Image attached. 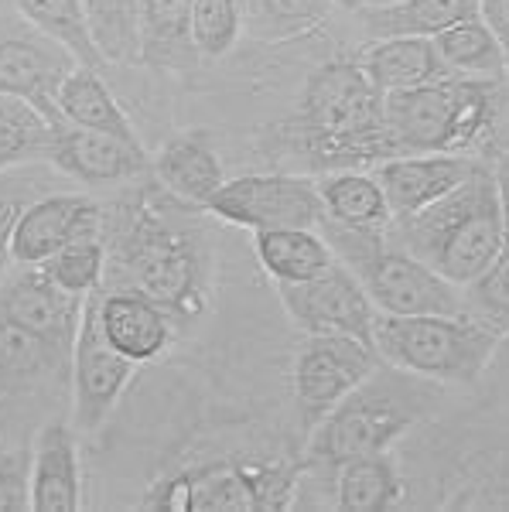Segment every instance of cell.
<instances>
[{
	"mask_svg": "<svg viewBox=\"0 0 509 512\" xmlns=\"http://www.w3.org/2000/svg\"><path fill=\"white\" fill-rule=\"evenodd\" d=\"M96 308H100V328L106 342L120 355H127L134 366L154 362L168 352L171 338H175V321L168 311L154 304L151 297L127 291V287H113V291L100 287Z\"/></svg>",
	"mask_w": 509,
	"mask_h": 512,
	"instance_id": "18",
	"label": "cell"
},
{
	"mask_svg": "<svg viewBox=\"0 0 509 512\" xmlns=\"http://www.w3.org/2000/svg\"><path fill=\"white\" fill-rule=\"evenodd\" d=\"M339 11L346 14H366V11H376V7H390L397 4V0H332Z\"/></svg>",
	"mask_w": 509,
	"mask_h": 512,
	"instance_id": "41",
	"label": "cell"
},
{
	"mask_svg": "<svg viewBox=\"0 0 509 512\" xmlns=\"http://www.w3.org/2000/svg\"><path fill=\"white\" fill-rule=\"evenodd\" d=\"M31 28V24H28ZM76 55L41 31H0V96L31 103L48 123L59 120V89Z\"/></svg>",
	"mask_w": 509,
	"mask_h": 512,
	"instance_id": "13",
	"label": "cell"
},
{
	"mask_svg": "<svg viewBox=\"0 0 509 512\" xmlns=\"http://www.w3.org/2000/svg\"><path fill=\"white\" fill-rule=\"evenodd\" d=\"M100 291L86 297L82 308L76 338H72L69 355V379H72V427L76 434H96L117 410L123 390H127L130 376H134V362L120 355L106 342L100 328Z\"/></svg>",
	"mask_w": 509,
	"mask_h": 512,
	"instance_id": "9",
	"label": "cell"
},
{
	"mask_svg": "<svg viewBox=\"0 0 509 512\" xmlns=\"http://www.w3.org/2000/svg\"><path fill=\"white\" fill-rule=\"evenodd\" d=\"M438 59L448 76H469V79H499L506 82V55L492 28L482 21V14L451 24L441 35H434Z\"/></svg>",
	"mask_w": 509,
	"mask_h": 512,
	"instance_id": "26",
	"label": "cell"
},
{
	"mask_svg": "<svg viewBox=\"0 0 509 512\" xmlns=\"http://www.w3.org/2000/svg\"><path fill=\"white\" fill-rule=\"evenodd\" d=\"M59 178L62 175L48 161L18 164V168L0 175V277L11 267V236L18 219L41 195L59 192Z\"/></svg>",
	"mask_w": 509,
	"mask_h": 512,
	"instance_id": "32",
	"label": "cell"
},
{
	"mask_svg": "<svg viewBox=\"0 0 509 512\" xmlns=\"http://www.w3.org/2000/svg\"><path fill=\"white\" fill-rule=\"evenodd\" d=\"M192 482V509H257V495L243 472V461H209L185 468Z\"/></svg>",
	"mask_w": 509,
	"mask_h": 512,
	"instance_id": "34",
	"label": "cell"
},
{
	"mask_svg": "<svg viewBox=\"0 0 509 512\" xmlns=\"http://www.w3.org/2000/svg\"><path fill=\"white\" fill-rule=\"evenodd\" d=\"M24 24H31L45 38L59 41L62 48H69L76 55L79 65H93V69H106L100 48L89 31L82 0H14Z\"/></svg>",
	"mask_w": 509,
	"mask_h": 512,
	"instance_id": "30",
	"label": "cell"
},
{
	"mask_svg": "<svg viewBox=\"0 0 509 512\" xmlns=\"http://www.w3.org/2000/svg\"><path fill=\"white\" fill-rule=\"evenodd\" d=\"M106 270L117 287L161 304L171 321L199 318L209 256L199 233L171 219L161 205H147L144 198L123 216V226L117 222V233L106 243Z\"/></svg>",
	"mask_w": 509,
	"mask_h": 512,
	"instance_id": "2",
	"label": "cell"
},
{
	"mask_svg": "<svg viewBox=\"0 0 509 512\" xmlns=\"http://www.w3.org/2000/svg\"><path fill=\"white\" fill-rule=\"evenodd\" d=\"M482 21L492 28V35L499 38L506 55V82H509V0H479Z\"/></svg>",
	"mask_w": 509,
	"mask_h": 512,
	"instance_id": "39",
	"label": "cell"
},
{
	"mask_svg": "<svg viewBox=\"0 0 509 512\" xmlns=\"http://www.w3.org/2000/svg\"><path fill=\"white\" fill-rule=\"evenodd\" d=\"M496 188H499V205H503V243L509 246V147L496 158Z\"/></svg>",
	"mask_w": 509,
	"mask_h": 512,
	"instance_id": "40",
	"label": "cell"
},
{
	"mask_svg": "<svg viewBox=\"0 0 509 512\" xmlns=\"http://www.w3.org/2000/svg\"><path fill=\"white\" fill-rule=\"evenodd\" d=\"M69 355L72 349H62V345L0 318V386L4 390L41 386L69 366Z\"/></svg>",
	"mask_w": 509,
	"mask_h": 512,
	"instance_id": "28",
	"label": "cell"
},
{
	"mask_svg": "<svg viewBox=\"0 0 509 512\" xmlns=\"http://www.w3.org/2000/svg\"><path fill=\"white\" fill-rule=\"evenodd\" d=\"M216 219L243 229H322L325 205L318 181L305 175H240L212 195L209 209Z\"/></svg>",
	"mask_w": 509,
	"mask_h": 512,
	"instance_id": "10",
	"label": "cell"
},
{
	"mask_svg": "<svg viewBox=\"0 0 509 512\" xmlns=\"http://www.w3.org/2000/svg\"><path fill=\"white\" fill-rule=\"evenodd\" d=\"M277 297H281L287 318L305 335H352L373 345L376 308L369 301L363 280L342 260H335L332 267H325L311 280L277 284Z\"/></svg>",
	"mask_w": 509,
	"mask_h": 512,
	"instance_id": "11",
	"label": "cell"
},
{
	"mask_svg": "<svg viewBox=\"0 0 509 512\" xmlns=\"http://www.w3.org/2000/svg\"><path fill=\"white\" fill-rule=\"evenodd\" d=\"M52 127L31 103L0 96V175L18 164L48 161Z\"/></svg>",
	"mask_w": 509,
	"mask_h": 512,
	"instance_id": "33",
	"label": "cell"
},
{
	"mask_svg": "<svg viewBox=\"0 0 509 512\" xmlns=\"http://www.w3.org/2000/svg\"><path fill=\"white\" fill-rule=\"evenodd\" d=\"M103 236V205L79 192H48L24 209L11 236V267H41L72 239Z\"/></svg>",
	"mask_w": 509,
	"mask_h": 512,
	"instance_id": "14",
	"label": "cell"
},
{
	"mask_svg": "<svg viewBox=\"0 0 509 512\" xmlns=\"http://www.w3.org/2000/svg\"><path fill=\"white\" fill-rule=\"evenodd\" d=\"M335 475H339L335 478V502L349 512L393 509L404 499V478L387 451L346 461Z\"/></svg>",
	"mask_w": 509,
	"mask_h": 512,
	"instance_id": "29",
	"label": "cell"
},
{
	"mask_svg": "<svg viewBox=\"0 0 509 512\" xmlns=\"http://www.w3.org/2000/svg\"><path fill=\"white\" fill-rule=\"evenodd\" d=\"M199 62L192 45V0H141V65L188 72Z\"/></svg>",
	"mask_w": 509,
	"mask_h": 512,
	"instance_id": "20",
	"label": "cell"
},
{
	"mask_svg": "<svg viewBox=\"0 0 509 512\" xmlns=\"http://www.w3.org/2000/svg\"><path fill=\"white\" fill-rule=\"evenodd\" d=\"M253 253H257L260 267L274 277V284L311 280L339 260L322 229H301V226L260 229L253 236Z\"/></svg>",
	"mask_w": 509,
	"mask_h": 512,
	"instance_id": "21",
	"label": "cell"
},
{
	"mask_svg": "<svg viewBox=\"0 0 509 512\" xmlns=\"http://www.w3.org/2000/svg\"><path fill=\"white\" fill-rule=\"evenodd\" d=\"M28 499L31 509L41 512H76L82 506V472L72 420L52 417L41 424L31 451Z\"/></svg>",
	"mask_w": 509,
	"mask_h": 512,
	"instance_id": "17",
	"label": "cell"
},
{
	"mask_svg": "<svg viewBox=\"0 0 509 512\" xmlns=\"http://www.w3.org/2000/svg\"><path fill=\"white\" fill-rule=\"evenodd\" d=\"M376 366L380 355L369 342L352 335H308L291 369L298 424L315 431L332 414L335 403L346 400Z\"/></svg>",
	"mask_w": 509,
	"mask_h": 512,
	"instance_id": "8",
	"label": "cell"
},
{
	"mask_svg": "<svg viewBox=\"0 0 509 512\" xmlns=\"http://www.w3.org/2000/svg\"><path fill=\"white\" fill-rule=\"evenodd\" d=\"M509 82L445 76L383 93L390 154H469L499 123Z\"/></svg>",
	"mask_w": 509,
	"mask_h": 512,
	"instance_id": "5",
	"label": "cell"
},
{
	"mask_svg": "<svg viewBox=\"0 0 509 512\" xmlns=\"http://www.w3.org/2000/svg\"><path fill=\"white\" fill-rule=\"evenodd\" d=\"M322 233L335 256L363 280L369 301L383 315H462V287L421 263L404 246L387 243V233H356V229L322 222Z\"/></svg>",
	"mask_w": 509,
	"mask_h": 512,
	"instance_id": "7",
	"label": "cell"
},
{
	"mask_svg": "<svg viewBox=\"0 0 509 512\" xmlns=\"http://www.w3.org/2000/svg\"><path fill=\"white\" fill-rule=\"evenodd\" d=\"M59 113L62 120L76 123V127L100 130V134H113L123 140H141L120 99L106 86L103 69H93V65H76L65 76L59 89Z\"/></svg>",
	"mask_w": 509,
	"mask_h": 512,
	"instance_id": "23",
	"label": "cell"
},
{
	"mask_svg": "<svg viewBox=\"0 0 509 512\" xmlns=\"http://www.w3.org/2000/svg\"><path fill=\"white\" fill-rule=\"evenodd\" d=\"M151 175L171 198L192 205V209H209L212 195L226 185L223 161L209 144V137L199 130L164 140L151 158Z\"/></svg>",
	"mask_w": 509,
	"mask_h": 512,
	"instance_id": "19",
	"label": "cell"
},
{
	"mask_svg": "<svg viewBox=\"0 0 509 512\" xmlns=\"http://www.w3.org/2000/svg\"><path fill=\"white\" fill-rule=\"evenodd\" d=\"M438 386L387 362L369 373L346 400L332 407L322 424L311 431L308 468L311 472H339L346 461L383 454L417 427L438 403Z\"/></svg>",
	"mask_w": 509,
	"mask_h": 512,
	"instance_id": "4",
	"label": "cell"
},
{
	"mask_svg": "<svg viewBox=\"0 0 509 512\" xmlns=\"http://www.w3.org/2000/svg\"><path fill=\"white\" fill-rule=\"evenodd\" d=\"M106 65H141V0H82Z\"/></svg>",
	"mask_w": 509,
	"mask_h": 512,
	"instance_id": "31",
	"label": "cell"
},
{
	"mask_svg": "<svg viewBox=\"0 0 509 512\" xmlns=\"http://www.w3.org/2000/svg\"><path fill=\"white\" fill-rule=\"evenodd\" d=\"M48 277L69 294L89 297L100 291L106 280V239L103 236H82L72 239L65 250H59L52 260L41 263Z\"/></svg>",
	"mask_w": 509,
	"mask_h": 512,
	"instance_id": "35",
	"label": "cell"
},
{
	"mask_svg": "<svg viewBox=\"0 0 509 512\" xmlns=\"http://www.w3.org/2000/svg\"><path fill=\"white\" fill-rule=\"evenodd\" d=\"M366 76L380 93L393 89L424 86V82L445 79V65L438 59V48L431 38H380L369 41V48L359 55Z\"/></svg>",
	"mask_w": 509,
	"mask_h": 512,
	"instance_id": "24",
	"label": "cell"
},
{
	"mask_svg": "<svg viewBox=\"0 0 509 512\" xmlns=\"http://www.w3.org/2000/svg\"><path fill=\"white\" fill-rule=\"evenodd\" d=\"M390 236L451 284L465 287L503 250V205L492 168L479 161L472 175L438 202L393 219Z\"/></svg>",
	"mask_w": 509,
	"mask_h": 512,
	"instance_id": "3",
	"label": "cell"
},
{
	"mask_svg": "<svg viewBox=\"0 0 509 512\" xmlns=\"http://www.w3.org/2000/svg\"><path fill=\"white\" fill-rule=\"evenodd\" d=\"M52 147L48 164L62 178L76 181L82 188H113L123 181H137L151 171L141 140H123L100 130L76 127L69 120H52Z\"/></svg>",
	"mask_w": 509,
	"mask_h": 512,
	"instance_id": "12",
	"label": "cell"
},
{
	"mask_svg": "<svg viewBox=\"0 0 509 512\" xmlns=\"http://www.w3.org/2000/svg\"><path fill=\"white\" fill-rule=\"evenodd\" d=\"M496 332L472 315H383L373 318L380 362L431 383H475L499 352Z\"/></svg>",
	"mask_w": 509,
	"mask_h": 512,
	"instance_id": "6",
	"label": "cell"
},
{
	"mask_svg": "<svg viewBox=\"0 0 509 512\" xmlns=\"http://www.w3.org/2000/svg\"><path fill=\"white\" fill-rule=\"evenodd\" d=\"M475 164V154H400L376 164L373 175L387 195L393 219H404L462 185Z\"/></svg>",
	"mask_w": 509,
	"mask_h": 512,
	"instance_id": "16",
	"label": "cell"
},
{
	"mask_svg": "<svg viewBox=\"0 0 509 512\" xmlns=\"http://www.w3.org/2000/svg\"><path fill=\"white\" fill-rule=\"evenodd\" d=\"M240 38V0H192V45L199 59H226Z\"/></svg>",
	"mask_w": 509,
	"mask_h": 512,
	"instance_id": "37",
	"label": "cell"
},
{
	"mask_svg": "<svg viewBox=\"0 0 509 512\" xmlns=\"http://www.w3.org/2000/svg\"><path fill=\"white\" fill-rule=\"evenodd\" d=\"M462 301H465V315H472L479 325H486L499 338L509 335V246L506 243L496 253V260L462 287Z\"/></svg>",
	"mask_w": 509,
	"mask_h": 512,
	"instance_id": "36",
	"label": "cell"
},
{
	"mask_svg": "<svg viewBox=\"0 0 509 512\" xmlns=\"http://www.w3.org/2000/svg\"><path fill=\"white\" fill-rule=\"evenodd\" d=\"M284 140L318 164H380L393 158L383 93L359 59H332L308 76L298 113L284 123Z\"/></svg>",
	"mask_w": 509,
	"mask_h": 512,
	"instance_id": "1",
	"label": "cell"
},
{
	"mask_svg": "<svg viewBox=\"0 0 509 512\" xmlns=\"http://www.w3.org/2000/svg\"><path fill=\"white\" fill-rule=\"evenodd\" d=\"M479 14V0H397L390 7L356 14L369 41L380 38H434L451 24Z\"/></svg>",
	"mask_w": 509,
	"mask_h": 512,
	"instance_id": "25",
	"label": "cell"
},
{
	"mask_svg": "<svg viewBox=\"0 0 509 512\" xmlns=\"http://www.w3.org/2000/svg\"><path fill=\"white\" fill-rule=\"evenodd\" d=\"M318 195L325 205V219L356 233H387L393 212L380 181L369 171H332L318 181Z\"/></svg>",
	"mask_w": 509,
	"mask_h": 512,
	"instance_id": "22",
	"label": "cell"
},
{
	"mask_svg": "<svg viewBox=\"0 0 509 512\" xmlns=\"http://www.w3.org/2000/svg\"><path fill=\"white\" fill-rule=\"evenodd\" d=\"M82 308H86V297L62 291L41 267H18V274L0 287V318L62 349H72Z\"/></svg>",
	"mask_w": 509,
	"mask_h": 512,
	"instance_id": "15",
	"label": "cell"
},
{
	"mask_svg": "<svg viewBox=\"0 0 509 512\" xmlns=\"http://www.w3.org/2000/svg\"><path fill=\"white\" fill-rule=\"evenodd\" d=\"M332 0H240L243 35L257 45H287L332 18Z\"/></svg>",
	"mask_w": 509,
	"mask_h": 512,
	"instance_id": "27",
	"label": "cell"
},
{
	"mask_svg": "<svg viewBox=\"0 0 509 512\" xmlns=\"http://www.w3.org/2000/svg\"><path fill=\"white\" fill-rule=\"evenodd\" d=\"M28 454H0V509H31L28 499Z\"/></svg>",
	"mask_w": 509,
	"mask_h": 512,
	"instance_id": "38",
	"label": "cell"
}]
</instances>
